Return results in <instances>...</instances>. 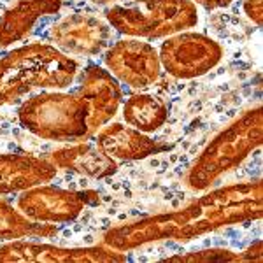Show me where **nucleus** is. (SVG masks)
Instances as JSON below:
<instances>
[{
  "instance_id": "2",
  "label": "nucleus",
  "mask_w": 263,
  "mask_h": 263,
  "mask_svg": "<svg viewBox=\"0 0 263 263\" xmlns=\"http://www.w3.org/2000/svg\"><path fill=\"white\" fill-rule=\"evenodd\" d=\"M78 74V62L51 44H28L0 58V107L32 90H65Z\"/></svg>"
},
{
  "instance_id": "8",
  "label": "nucleus",
  "mask_w": 263,
  "mask_h": 263,
  "mask_svg": "<svg viewBox=\"0 0 263 263\" xmlns=\"http://www.w3.org/2000/svg\"><path fill=\"white\" fill-rule=\"evenodd\" d=\"M126 254L107 246L60 248L53 244L9 240L0 246V263H120Z\"/></svg>"
},
{
  "instance_id": "11",
  "label": "nucleus",
  "mask_w": 263,
  "mask_h": 263,
  "mask_svg": "<svg viewBox=\"0 0 263 263\" xmlns=\"http://www.w3.org/2000/svg\"><path fill=\"white\" fill-rule=\"evenodd\" d=\"M88 105V134L95 135L102 126L116 116L123 93L118 79L99 65H88L83 70L81 84L76 91Z\"/></svg>"
},
{
  "instance_id": "13",
  "label": "nucleus",
  "mask_w": 263,
  "mask_h": 263,
  "mask_svg": "<svg viewBox=\"0 0 263 263\" xmlns=\"http://www.w3.org/2000/svg\"><path fill=\"white\" fill-rule=\"evenodd\" d=\"M57 172L58 168L48 158L18 153L0 155V195L21 193L33 186L46 184Z\"/></svg>"
},
{
  "instance_id": "6",
  "label": "nucleus",
  "mask_w": 263,
  "mask_h": 263,
  "mask_svg": "<svg viewBox=\"0 0 263 263\" xmlns=\"http://www.w3.org/2000/svg\"><path fill=\"white\" fill-rule=\"evenodd\" d=\"M162 69L177 79L200 78L223 58V48L209 35L179 32L167 37L158 51Z\"/></svg>"
},
{
  "instance_id": "12",
  "label": "nucleus",
  "mask_w": 263,
  "mask_h": 263,
  "mask_svg": "<svg viewBox=\"0 0 263 263\" xmlns=\"http://www.w3.org/2000/svg\"><path fill=\"white\" fill-rule=\"evenodd\" d=\"M97 146L107 156L114 160H144L147 156L158 155L167 151L168 144H162L155 139L147 137L144 132L125 126L121 123H111L107 126H102L97 132Z\"/></svg>"
},
{
  "instance_id": "1",
  "label": "nucleus",
  "mask_w": 263,
  "mask_h": 263,
  "mask_svg": "<svg viewBox=\"0 0 263 263\" xmlns=\"http://www.w3.org/2000/svg\"><path fill=\"white\" fill-rule=\"evenodd\" d=\"M263 214V184L260 179L211 190L188 205L171 213L147 216L109 228L102 244L126 253L153 242H190L198 235L232 227Z\"/></svg>"
},
{
  "instance_id": "4",
  "label": "nucleus",
  "mask_w": 263,
  "mask_h": 263,
  "mask_svg": "<svg viewBox=\"0 0 263 263\" xmlns=\"http://www.w3.org/2000/svg\"><path fill=\"white\" fill-rule=\"evenodd\" d=\"M105 21L126 37L160 39L193 28L198 11L192 0H135L109 7Z\"/></svg>"
},
{
  "instance_id": "16",
  "label": "nucleus",
  "mask_w": 263,
  "mask_h": 263,
  "mask_svg": "<svg viewBox=\"0 0 263 263\" xmlns=\"http://www.w3.org/2000/svg\"><path fill=\"white\" fill-rule=\"evenodd\" d=\"M123 118L126 125L149 134L165 125L168 118V105L160 97L135 93L123 105Z\"/></svg>"
},
{
  "instance_id": "9",
  "label": "nucleus",
  "mask_w": 263,
  "mask_h": 263,
  "mask_svg": "<svg viewBox=\"0 0 263 263\" xmlns=\"http://www.w3.org/2000/svg\"><path fill=\"white\" fill-rule=\"evenodd\" d=\"M93 192H70L49 184H39L21 192L18 209L39 223H70L84 211L86 203H97L90 198Z\"/></svg>"
},
{
  "instance_id": "17",
  "label": "nucleus",
  "mask_w": 263,
  "mask_h": 263,
  "mask_svg": "<svg viewBox=\"0 0 263 263\" xmlns=\"http://www.w3.org/2000/svg\"><path fill=\"white\" fill-rule=\"evenodd\" d=\"M58 227L51 223L33 221L9 202L0 198V240H18L25 237H53Z\"/></svg>"
},
{
  "instance_id": "18",
  "label": "nucleus",
  "mask_w": 263,
  "mask_h": 263,
  "mask_svg": "<svg viewBox=\"0 0 263 263\" xmlns=\"http://www.w3.org/2000/svg\"><path fill=\"white\" fill-rule=\"evenodd\" d=\"M165 263H211V261H240V254L233 253L230 249L213 248V249H200V251H192L184 254H176V256L165 258Z\"/></svg>"
},
{
  "instance_id": "3",
  "label": "nucleus",
  "mask_w": 263,
  "mask_h": 263,
  "mask_svg": "<svg viewBox=\"0 0 263 263\" xmlns=\"http://www.w3.org/2000/svg\"><path fill=\"white\" fill-rule=\"evenodd\" d=\"M261 105L246 111L202 149L186 172L184 182L193 192H205L221 176L237 168L249 155L261 146Z\"/></svg>"
},
{
  "instance_id": "14",
  "label": "nucleus",
  "mask_w": 263,
  "mask_h": 263,
  "mask_svg": "<svg viewBox=\"0 0 263 263\" xmlns=\"http://www.w3.org/2000/svg\"><path fill=\"white\" fill-rule=\"evenodd\" d=\"M48 160L58 171L76 172L95 179L109 177L118 172L116 160L107 156L97 144L91 142H78L54 149Z\"/></svg>"
},
{
  "instance_id": "19",
  "label": "nucleus",
  "mask_w": 263,
  "mask_h": 263,
  "mask_svg": "<svg viewBox=\"0 0 263 263\" xmlns=\"http://www.w3.org/2000/svg\"><path fill=\"white\" fill-rule=\"evenodd\" d=\"M244 12L248 18L261 27L263 21V0H244Z\"/></svg>"
},
{
  "instance_id": "7",
  "label": "nucleus",
  "mask_w": 263,
  "mask_h": 263,
  "mask_svg": "<svg viewBox=\"0 0 263 263\" xmlns=\"http://www.w3.org/2000/svg\"><path fill=\"white\" fill-rule=\"evenodd\" d=\"M105 67L118 81L134 90H146L160 79L162 63L158 51L142 39H123L109 46L104 57Z\"/></svg>"
},
{
  "instance_id": "20",
  "label": "nucleus",
  "mask_w": 263,
  "mask_h": 263,
  "mask_svg": "<svg viewBox=\"0 0 263 263\" xmlns=\"http://www.w3.org/2000/svg\"><path fill=\"white\" fill-rule=\"evenodd\" d=\"M263 242L256 240L254 244L249 246L246 251L239 253L240 254V261H253V263H261L263 261Z\"/></svg>"
},
{
  "instance_id": "5",
  "label": "nucleus",
  "mask_w": 263,
  "mask_h": 263,
  "mask_svg": "<svg viewBox=\"0 0 263 263\" xmlns=\"http://www.w3.org/2000/svg\"><path fill=\"white\" fill-rule=\"evenodd\" d=\"M25 130L44 141L72 142L90 139L88 105L78 93L49 90L23 102L18 111Z\"/></svg>"
},
{
  "instance_id": "22",
  "label": "nucleus",
  "mask_w": 263,
  "mask_h": 263,
  "mask_svg": "<svg viewBox=\"0 0 263 263\" xmlns=\"http://www.w3.org/2000/svg\"><path fill=\"white\" fill-rule=\"evenodd\" d=\"M93 4H99V6H120V4H132L135 0H91Z\"/></svg>"
},
{
  "instance_id": "10",
  "label": "nucleus",
  "mask_w": 263,
  "mask_h": 263,
  "mask_svg": "<svg viewBox=\"0 0 263 263\" xmlns=\"http://www.w3.org/2000/svg\"><path fill=\"white\" fill-rule=\"evenodd\" d=\"M111 28V25L99 16L76 12L51 28V42L69 57H95L109 48Z\"/></svg>"
},
{
  "instance_id": "21",
  "label": "nucleus",
  "mask_w": 263,
  "mask_h": 263,
  "mask_svg": "<svg viewBox=\"0 0 263 263\" xmlns=\"http://www.w3.org/2000/svg\"><path fill=\"white\" fill-rule=\"evenodd\" d=\"M192 2L205 7V9H223V7L230 6L233 0H192Z\"/></svg>"
},
{
  "instance_id": "15",
  "label": "nucleus",
  "mask_w": 263,
  "mask_h": 263,
  "mask_svg": "<svg viewBox=\"0 0 263 263\" xmlns=\"http://www.w3.org/2000/svg\"><path fill=\"white\" fill-rule=\"evenodd\" d=\"M62 6V0H18L0 18V48H9L14 42L23 41L37 21L57 14Z\"/></svg>"
}]
</instances>
